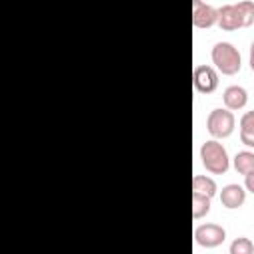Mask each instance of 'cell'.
Listing matches in <instances>:
<instances>
[{"instance_id":"1","label":"cell","mask_w":254,"mask_h":254,"mask_svg":"<svg viewBox=\"0 0 254 254\" xmlns=\"http://www.w3.org/2000/svg\"><path fill=\"white\" fill-rule=\"evenodd\" d=\"M254 24V2L242 0L218 8V26L222 30H238Z\"/></svg>"},{"instance_id":"2","label":"cell","mask_w":254,"mask_h":254,"mask_svg":"<svg viewBox=\"0 0 254 254\" xmlns=\"http://www.w3.org/2000/svg\"><path fill=\"white\" fill-rule=\"evenodd\" d=\"M212 62L216 65V69L224 75H234L240 71V52L234 48V44L230 42H216L212 46Z\"/></svg>"},{"instance_id":"3","label":"cell","mask_w":254,"mask_h":254,"mask_svg":"<svg viewBox=\"0 0 254 254\" xmlns=\"http://www.w3.org/2000/svg\"><path fill=\"white\" fill-rule=\"evenodd\" d=\"M200 159H202V165L206 167V171H210L212 175H224L230 167V159H228L226 149L222 147V143H218L214 139L202 143Z\"/></svg>"},{"instance_id":"4","label":"cell","mask_w":254,"mask_h":254,"mask_svg":"<svg viewBox=\"0 0 254 254\" xmlns=\"http://www.w3.org/2000/svg\"><path fill=\"white\" fill-rule=\"evenodd\" d=\"M234 123H236V121H234L232 111L218 107V109H212V111L208 113L206 129H208V133H210L212 137L224 139V137H228V135L234 131Z\"/></svg>"},{"instance_id":"5","label":"cell","mask_w":254,"mask_h":254,"mask_svg":"<svg viewBox=\"0 0 254 254\" xmlns=\"http://www.w3.org/2000/svg\"><path fill=\"white\" fill-rule=\"evenodd\" d=\"M224 238H226V230L220 224L206 222V224L196 226V230H194L196 244H200L204 248H216V246H220L224 242Z\"/></svg>"},{"instance_id":"6","label":"cell","mask_w":254,"mask_h":254,"mask_svg":"<svg viewBox=\"0 0 254 254\" xmlns=\"http://www.w3.org/2000/svg\"><path fill=\"white\" fill-rule=\"evenodd\" d=\"M192 81L196 91L200 93H212L218 87V73L212 65H196L192 73Z\"/></svg>"},{"instance_id":"7","label":"cell","mask_w":254,"mask_h":254,"mask_svg":"<svg viewBox=\"0 0 254 254\" xmlns=\"http://www.w3.org/2000/svg\"><path fill=\"white\" fill-rule=\"evenodd\" d=\"M192 24L196 28H210V26L218 24V10L210 4L194 0L192 2Z\"/></svg>"},{"instance_id":"8","label":"cell","mask_w":254,"mask_h":254,"mask_svg":"<svg viewBox=\"0 0 254 254\" xmlns=\"http://www.w3.org/2000/svg\"><path fill=\"white\" fill-rule=\"evenodd\" d=\"M246 200V190L236 185V183H230V185H224L222 190H220V202L222 206L226 208H238L242 206Z\"/></svg>"},{"instance_id":"9","label":"cell","mask_w":254,"mask_h":254,"mask_svg":"<svg viewBox=\"0 0 254 254\" xmlns=\"http://www.w3.org/2000/svg\"><path fill=\"white\" fill-rule=\"evenodd\" d=\"M222 101H224V105H226L228 111L242 109L246 105V101H248V93L240 85H228L224 89V93H222Z\"/></svg>"},{"instance_id":"10","label":"cell","mask_w":254,"mask_h":254,"mask_svg":"<svg viewBox=\"0 0 254 254\" xmlns=\"http://www.w3.org/2000/svg\"><path fill=\"white\" fill-rule=\"evenodd\" d=\"M240 141L254 149V111H246L240 117Z\"/></svg>"},{"instance_id":"11","label":"cell","mask_w":254,"mask_h":254,"mask_svg":"<svg viewBox=\"0 0 254 254\" xmlns=\"http://www.w3.org/2000/svg\"><path fill=\"white\" fill-rule=\"evenodd\" d=\"M192 192H198V194H204V196L212 198L216 194V183H214V179H210L206 175H194L192 177Z\"/></svg>"},{"instance_id":"12","label":"cell","mask_w":254,"mask_h":254,"mask_svg":"<svg viewBox=\"0 0 254 254\" xmlns=\"http://www.w3.org/2000/svg\"><path fill=\"white\" fill-rule=\"evenodd\" d=\"M234 169H236V173H240V175H250V173H254V153L252 151H240V153H236V157H234Z\"/></svg>"},{"instance_id":"13","label":"cell","mask_w":254,"mask_h":254,"mask_svg":"<svg viewBox=\"0 0 254 254\" xmlns=\"http://www.w3.org/2000/svg\"><path fill=\"white\" fill-rule=\"evenodd\" d=\"M210 210V198L198 192H192V218H202Z\"/></svg>"},{"instance_id":"14","label":"cell","mask_w":254,"mask_h":254,"mask_svg":"<svg viewBox=\"0 0 254 254\" xmlns=\"http://www.w3.org/2000/svg\"><path fill=\"white\" fill-rule=\"evenodd\" d=\"M230 254H254V244L250 238L246 236H238L230 242V248H228Z\"/></svg>"},{"instance_id":"15","label":"cell","mask_w":254,"mask_h":254,"mask_svg":"<svg viewBox=\"0 0 254 254\" xmlns=\"http://www.w3.org/2000/svg\"><path fill=\"white\" fill-rule=\"evenodd\" d=\"M244 187H246V190H250L254 194V173H250V175L244 177Z\"/></svg>"},{"instance_id":"16","label":"cell","mask_w":254,"mask_h":254,"mask_svg":"<svg viewBox=\"0 0 254 254\" xmlns=\"http://www.w3.org/2000/svg\"><path fill=\"white\" fill-rule=\"evenodd\" d=\"M248 64H250V69L254 71V40L250 44V58H248Z\"/></svg>"}]
</instances>
